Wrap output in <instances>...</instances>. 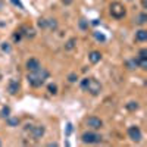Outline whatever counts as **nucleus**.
I'll return each mask as SVG.
<instances>
[{
	"instance_id": "f257e3e1",
	"label": "nucleus",
	"mask_w": 147,
	"mask_h": 147,
	"mask_svg": "<svg viewBox=\"0 0 147 147\" xmlns=\"http://www.w3.org/2000/svg\"><path fill=\"white\" fill-rule=\"evenodd\" d=\"M49 77H50L49 71H47L46 68L40 66L38 69L28 72V75H27V81H28V84L31 85V87L38 88V87H41V85L46 82V80H47Z\"/></svg>"
},
{
	"instance_id": "f03ea898",
	"label": "nucleus",
	"mask_w": 147,
	"mask_h": 147,
	"mask_svg": "<svg viewBox=\"0 0 147 147\" xmlns=\"http://www.w3.org/2000/svg\"><path fill=\"white\" fill-rule=\"evenodd\" d=\"M80 85L84 91L90 93L91 96H99L102 93V84L94 78H84Z\"/></svg>"
},
{
	"instance_id": "7ed1b4c3",
	"label": "nucleus",
	"mask_w": 147,
	"mask_h": 147,
	"mask_svg": "<svg viewBox=\"0 0 147 147\" xmlns=\"http://www.w3.org/2000/svg\"><path fill=\"white\" fill-rule=\"evenodd\" d=\"M109 12H110V15H112L115 19H122V18H125V15H127L125 6L122 3H119V2L110 3L109 5Z\"/></svg>"
},
{
	"instance_id": "20e7f679",
	"label": "nucleus",
	"mask_w": 147,
	"mask_h": 147,
	"mask_svg": "<svg viewBox=\"0 0 147 147\" xmlns=\"http://www.w3.org/2000/svg\"><path fill=\"white\" fill-rule=\"evenodd\" d=\"M81 140L85 144H97V143H102V136L93 131H85L81 136Z\"/></svg>"
},
{
	"instance_id": "39448f33",
	"label": "nucleus",
	"mask_w": 147,
	"mask_h": 147,
	"mask_svg": "<svg viewBox=\"0 0 147 147\" xmlns=\"http://www.w3.org/2000/svg\"><path fill=\"white\" fill-rule=\"evenodd\" d=\"M30 127H31V125H30ZM28 131H30V137H31L32 140H40V138L44 136L46 128H44L43 125H35V127L28 128Z\"/></svg>"
},
{
	"instance_id": "423d86ee",
	"label": "nucleus",
	"mask_w": 147,
	"mask_h": 147,
	"mask_svg": "<svg viewBox=\"0 0 147 147\" xmlns=\"http://www.w3.org/2000/svg\"><path fill=\"white\" fill-rule=\"evenodd\" d=\"M85 124H87V127L91 128V129H100V128H103V121L100 118H97V116L87 118V119H85Z\"/></svg>"
},
{
	"instance_id": "0eeeda50",
	"label": "nucleus",
	"mask_w": 147,
	"mask_h": 147,
	"mask_svg": "<svg viewBox=\"0 0 147 147\" xmlns=\"http://www.w3.org/2000/svg\"><path fill=\"white\" fill-rule=\"evenodd\" d=\"M127 132H128V137L132 141H136V143L141 141V138H143V132H141V129L138 127H129Z\"/></svg>"
},
{
	"instance_id": "6e6552de",
	"label": "nucleus",
	"mask_w": 147,
	"mask_h": 147,
	"mask_svg": "<svg viewBox=\"0 0 147 147\" xmlns=\"http://www.w3.org/2000/svg\"><path fill=\"white\" fill-rule=\"evenodd\" d=\"M40 66H41V65H40V60H38V59H35V57L28 59V60H27V63H25V68H27V71H28V72L38 69Z\"/></svg>"
},
{
	"instance_id": "1a4fd4ad",
	"label": "nucleus",
	"mask_w": 147,
	"mask_h": 147,
	"mask_svg": "<svg viewBox=\"0 0 147 147\" xmlns=\"http://www.w3.org/2000/svg\"><path fill=\"white\" fill-rule=\"evenodd\" d=\"M19 30H21L22 35H25L27 38H34L35 37V30L32 27H30V25H22Z\"/></svg>"
},
{
	"instance_id": "9d476101",
	"label": "nucleus",
	"mask_w": 147,
	"mask_h": 147,
	"mask_svg": "<svg viewBox=\"0 0 147 147\" xmlns=\"http://www.w3.org/2000/svg\"><path fill=\"white\" fill-rule=\"evenodd\" d=\"M7 91H9V94H12V96L18 94V91H19V82H18L16 80H10V81H9V85H7Z\"/></svg>"
},
{
	"instance_id": "9b49d317",
	"label": "nucleus",
	"mask_w": 147,
	"mask_h": 147,
	"mask_svg": "<svg viewBox=\"0 0 147 147\" xmlns=\"http://www.w3.org/2000/svg\"><path fill=\"white\" fill-rule=\"evenodd\" d=\"M88 59H90V62H91V63H99L100 60H102V53H100V52H97V50H93V52H90Z\"/></svg>"
},
{
	"instance_id": "f8f14e48",
	"label": "nucleus",
	"mask_w": 147,
	"mask_h": 147,
	"mask_svg": "<svg viewBox=\"0 0 147 147\" xmlns=\"http://www.w3.org/2000/svg\"><path fill=\"white\" fill-rule=\"evenodd\" d=\"M136 40L137 41H146L147 40V31L146 30H138L136 32Z\"/></svg>"
},
{
	"instance_id": "ddd939ff",
	"label": "nucleus",
	"mask_w": 147,
	"mask_h": 147,
	"mask_svg": "<svg viewBox=\"0 0 147 147\" xmlns=\"http://www.w3.org/2000/svg\"><path fill=\"white\" fill-rule=\"evenodd\" d=\"M6 122H7L9 127H18L19 125V119L15 118V116H10V115L6 118Z\"/></svg>"
},
{
	"instance_id": "4468645a",
	"label": "nucleus",
	"mask_w": 147,
	"mask_h": 147,
	"mask_svg": "<svg viewBox=\"0 0 147 147\" xmlns=\"http://www.w3.org/2000/svg\"><path fill=\"white\" fill-rule=\"evenodd\" d=\"M146 22H147V15L144 13V12H141V13L136 18V24L137 25H144Z\"/></svg>"
},
{
	"instance_id": "2eb2a0df",
	"label": "nucleus",
	"mask_w": 147,
	"mask_h": 147,
	"mask_svg": "<svg viewBox=\"0 0 147 147\" xmlns=\"http://www.w3.org/2000/svg\"><path fill=\"white\" fill-rule=\"evenodd\" d=\"M75 46H77V38H69L65 43V50H72V49H75Z\"/></svg>"
},
{
	"instance_id": "dca6fc26",
	"label": "nucleus",
	"mask_w": 147,
	"mask_h": 147,
	"mask_svg": "<svg viewBox=\"0 0 147 147\" xmlns=\"http://www.w3.org/2000/svg\"><path fill=\"white\" fill-rule=\"evenodd\" d=\"M125 65H127V68H128V69H137V68H138V60H137V59L127 60Z\"/></svg>"
},
{
	"instance_id": "f3484780",
	"label": "nucleus",
	"mask_w": 147,
	"mask_h": 147,
	"mask_svg": "<svg viewBox=\"0 0 147 147\" xmlns=\"http://www.w3.org/2000/svg\"><path fill=\"white\" fill-rule=\"evenodd\" d=\"M47 30H50V31L57 30V21L56 19H47Z\"/></svg>"
},
{
	"instance_id": "a211bd4d",
	"label": "nucleus",
	"mask_w": 147,
	"mask_h": 147,
	"mask_svg": "<svg viewBox=\"0 0 147 147\" xmlns=\"http://www.w3.org/2000/svg\"><path fill=\"white\" fill-rule=\"evenodd\" d=\"M125 107H127L128 110H131V112H134V110H137V109L140 107V105H138V102H134V100H132V102H128Z\"/></svg>"
},
{
	"instance_id": "6ab92c4d",
	"label": "nucleus",
	"mask_w": 147,
	"mask_h": 147,
	"mask_svg": "<svg viewBox=\"0 0 147 147\" xmlns=\"http://www.w3.org/2000/svg\"><path fill=\"white\" fill-rule=\"evenodd\" d=\"M47 91L50 93V94H53V96L57 94V85L56 84H49L47 85Z\"/></svg>"
},
{
	"instance_id": "aec40b11",
	"label": "nucleus",
	"mask_w": 147,
	"mask_h": 147,
	"mask_svg": "<svg viewBox=\"0 0 147 147\" xmlns=\"http://www.w3.org/2000/svg\"><path fill=\"white\" fill-rule=\"evenodd\" d=\"M9 115H10V107H9V106H3V109H2V113H0V116L7 118Z\"/></svg>"
},
{
	"instance_id": "412c9836",
	"label": "nucleus",
	"mask_w": 147,
	"mask_h": 147,
	"mask_svg": "<svg viewBox=\"0 0 147 147\" xmlns=\"http://www.w3.org/2000/svg\"><path fill=\"white\" fill-rule=\"evenodd\" d=\"M21 38H22V32H21V30H16L15 34H13V41L15 43H19Z\"/></svg>"
},
{
	"instance_id": "4be33fe9",
	"label": "nucleus",
	"mask_w": 147,
	"mask_h": 147,
	"mask_svg": "<svg viewBox=\"0 0 147 147\" xmlns=\"http://www.w3.org/2000/svg\"><path fill=\"white\" fill-rule=\"evenodd\" d=\"M138 60V68L147 69V59H137Z\"/></svg>"
},
{
	"instance_id": "5701e85b",
	"label": "nucleus",
	"mask_w": 147,
	"mask_h": 147,
	"mask_svg": "<svg viewBox=\"0 0 147 147\" xmlns=\"http://www.w3.org/2000/svg\"><path fill=\"white\" fill-rule=\"evenodd\" d=\"M138 59H147V49H141L138 52Z\"/></svg>"
},
{
	"instance_id": "b1692460",
	"label": "nucleus",
	"mask_w": 147,
	"mask_h": 147,
	"mask_svg": "<svg viewBox=\"0 0 147 147\" xmlns=\"http://www.w3.org/2000/svg\"><path fill=\"white\" fill-rule=\"evenodd\" d=\"M80 28H81V30H87V28H88V21L81 19V21H80Z\"/></svg>"
},
{
	"instance_id": "393cba45",
	"label": "nucleus",
	"mask_w": 147,
	"mask_h": 147,
	"mask_svg": "<svg viewBox=\"0 0 147 147\" xmlns=\"http://www.w3.org/2000/svg\"><path fill=\"white\" fill-rule=\"evenodd\" d=\"M94 37H96V40H99V41H105V40H106V37H105L102 32H97V31L94 32Z\"/></svg>"
},
{
	"instance_id": "a878e982",
	"label": "nucleus",
	"mask_w": 147,
	"mask_h": 147,
	"mask_svg": "<svg viewBox=\"0 0 147 147\" xmlns=\"http://www.w3.org/2000/svg\"><path fill=\"white\" fill-rule=\"evenodd\" d=\"M38 27L43 30H47V19H38Z\"/></svg>"
},
{
	"instance_id": "bb28decb",
	"label": "nucleus",
	"mask_w": 147,
	"mask_h": 147,
	"mask_svg": "<svg viewBox=\"0 0 147 147\" xmlns=\"http://www.w3.org/2000/svg\"><path fill=\"white\" fill-rule=\"evenodd\" d=\"M68 80H69V82H75V81L78 80V77H77V74H69V77H68Z\"/></svg>"
},
{
	"instance_id": "cd10ccee",
	"label": "nucleus",
	"mask_w": 147,
	"mask_h": 147,
	"mask_svg": "<svg viewBox=\"0 0 147 147\" xmlns=\"http://www.w3.org/2000/svg\"><path fill=\"white\" fill-rule=\"evenodd\" d=\"M10 2H12V3H13L15 6H18L19 9H24V5L21 3V0H10Z\"/></svg>"
},
{
	"instance_id": "c85d7f7f",
	"label": "nucleus",
	"mask_w": 147,
	"mask_h": 147,
	"mask_svg": "<svg viewBox=\"0 0 147 147\" xmlns=\"http://www.w3.org/2000/svg\"><path fill=\"white\" fill-rule=\"evenodd\" d=\"M71 132H72V124H68V125H66V136H68V137L71 136Z\"/></svg>"
},
{
	"instance_id": "c756f323",
	"label": "nucleus",
	"mask_w": 147,
	"mask_h": 147,
	"mask_svg": "<svg viewBox=\"0 0 147 147\" xmlns=\"http://www.w3.org/2000/svg\"><path fill=\"white\" fill-rule=\"evenodd\" d=\"M2 49L5 52H10V46L7 44V43H3V46H2Z\"/></svg>"
},
{
	"instance_id": "7c9ffc66",
	"label": "nucleus",
	"mask_w": 147,
	"mask_h": 147,
	"mask_svg": "<svg viewBox=\"0 0 147 147\" xmlns=\"http://www.w3.org/2000/svg\"><path fill=\"white\" fill-rule=\"evenodd\" d=\"M62 2H63V5H66V6H68V5H71V3L74 2V0H62Z\"/></svg>"
},
{
	"instance_id": "2f4dec72",
	"label": "nucleus",
	"mask_w": 147,
	"mask_h": 147,
	"mask_svg": "<svg viewBox=\"0 0 147 147\" xmlns=\"http://www.w3.org/2000/svg\"><path fill=\"white\" fill-rule=\"evenodd\" d=\"M49 146H50V147H53V146H55V147H56V146H57V143H49Z\"/></svg>"
},
{
	"instance_id": "473e14b6",
	"label": "nucleus",
	"mask_w": 147,
	"mask_h": 147,
	"mask_svg": "<svg viewBox=\"0 0 147 147\" xmlns=\"http://www.w3.org/2000/svg\"><path fill=\"white\" fill-rule=\"evenodd\" d=\"M0 146H2V141H0Z\"/></svg>"
}]
</instances>
